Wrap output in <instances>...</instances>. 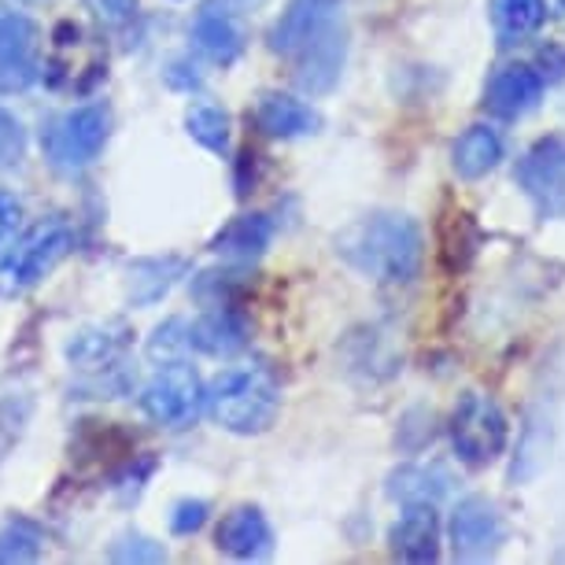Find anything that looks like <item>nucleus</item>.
Returning a JSON list of instances; mask_svg holds the SVG:
<instances>
[{"instance_id": "obj_1", "label": "nucleus", "mask_w": 565, "mask_h": 565, "mask_svg": "<svg viewBox=\"0 0 565 565\" xmlns=\"http://www.w3.org/2000/svg\"><path fill=\"white\" fill-rule=\"evenodd\" d=\"M337 255L351 270L377 285H411L422 270L425 241L418 222L407 215L377 211L366 215L337 237Z\"/></svg>"}, {"instance_id": "obj_2", "label": "nucleus", "mask_w": 565, "mask_h": 565, "mask_svg": "<svg viewBox=\"0 0 565 565\" xmlns=\"http://www.w3.org/2000/svg\"><path fill=\"white\" fill-rule=\"evenodd\" d=\"M204 407L218 429L233 436H259L270 429L281 411V392L270 373L259 366L226 370L204 392Z\"/></svg>"}, {"instance_id": "obj_3", "label": "nucleus", "mask_w": 565, "mask_h": 565, "mask_svg": "<svg viewBox=\"0 0 565 565\" xmlns=\"http://www.w3.org/2000/svg\"><path fill=\"white\" fill-rule=\"evenodd\" d=\"M67 248L71 226L63 218H41L15 244L8 241V248L0 252V296L12 300V296L30 292L63 259Z\"/></svg>"}, {"instance_id": "obj_4", "label": "nucleus", "mask_w": 565, "mask_h": 565, "mask_svg": "<svg viewBox=\"0 0 565 565\" xmlns=\"http://www.w3.org/2000/svg\"><path fill=\"white\" fill-rule=\"evenodd\" d=\"M111 111L108 104H78L52 119L45 130V152L60 170H82L108 148Z\"/></svg>"}, {"instance_id": "obj_5", "label": "nucleus", "mask_w": 565, "mask_h": 565, "mask_svg": "<svg viewBox=\"0 0 565 565\" xmlns=\"http://www.w3.org/2000/svg\"><path fill=\"white\" fill-rule=\"evenodd\" d=\"M507 440H510V425L495 399L477 396V392L458 399V407L451 414V444L462 462L469 466L495 462L507 451Z\"/></svg>"}, {"instance_id": "obj_6", "label": "nucleus", "mask_w": 565, "mask_h": 565, "mask_svg": "<svg viewBox=\"0 0 565 565\" xmlns=\"http://www.w3.org/2000/svg\"><path fill=\"white\" fill-rule=\"evenodd\" d=\"M204 381L193 366L167 362L152 381L141 388V411L163 429H185L204 411Z\"/></svg>"}, {"instance_id": "obj_7", "label": "nucleus", "mask_w": 565, "mask_h": 565, "mask_svg": "<svg viewBox=\"0 0 565 565\" xmlns=\"http://www.w3.org/2000/svg\"><path fill=\"white\" fill-rule=\"evenodd\" d=\"M518 185L543 218H565V137H543L521 156Z\"/></svg>"}, {"instance_id": "obj_8", "label": "nucleus", "mask_w": 565, "mask_h": 565, "mask_svg": "<svg viewBox=\"0 0 565 565\" xmlns=\"http://www.w3.org/2000/svg\"><path fill=\"white\" fill-rule=\"evenodd\" d=\"M41 71V30L30 15L0 4V93H23Z\"/></svg>"}, {"instance_id": "obj_9", "label": "nucleus", "mask_w": 565, "mask_h": 565, "mask_svg": "<svg viewBox=\"0 0 565 565\" xmlns=\"http://www.w3.org/2000/svg\"><path fill=\"white\" fill-rule=\"evenodd\" d=\"M451 551L458 562H481L488 554H495L503 547L507 540V521L499 514L495 503H488V499L473 495V499H462V503L455 507L451 514Z\"/></svg>"}, {"instance_id": "obj_10", "label": "nucleus", "mask_w": 565, "mask_h": 565, "mask_svg": "<svg viewBox=\"0 0 565 565\" xmlns=\"http://www.w3.org/2000/svg\"><path fill=\"white\" fill-rule=\"evenodd\" d=\"M296 82L307 93H329L344 74V60H348V30L344 23H329L322 34L311 38L307 45L296 52Z\"/></svg>"}, {"instance_id": "obj_11", "label": "nucleus", "mask_w": 565, "mask_h": 565, "mask_svg": "<svg viewBox=\"0 0 565 565\" xmlns=\"http://www.w3.org/2000/svg\"><path fill=\"white\" fill-rule=\"evenodd\" d=\"M244 41H248V34H244L233 0H204V4H200V12L193 19V45L204 52L211 63L230 67L244 52Z\"/></svg>"}, {"instance_id": "obj_12", "label": "nucleus", "mask_w": 565, "mask_h": 565, "mask_svg": "<svg viewBox=\"0 0 565 565\" xmlns=\"http://www.w3.org/2000/svg\"><path fill=\"white\" fill-rule=\"evenodd\" d=\"M547 78L540 74L536 63H507L488 78L484 108L499 119H521L540 104Z\"/></svg>"}, {"instance_id": "obj_13", "label": "nucleus", "mask_w": 565, "mask_h": 565, "mask_svg": "<svg viewBox=\"0 0 565 565\" xmlns=\"http://www.w3.org/2000/svg\"><path fill=\"white\" fill-rule=\"evenodd\" d=\"M340 19V0H289L281 19L270 26V52L277 56H296L307 41L318 38L329 23Z\"/></svg>"}, {"instance_id": "obj_14", "label": "nucleus", "mask_w": 565, "mask_h": 565, "mask_svg": "<svg viewBox=\"0 0 565 565\" xmlns=\"http://www.w3.org/2000/svg\"><path fill=\"white\" fill-rule=\"evenodd\" d=\"M392 558L411 565H429L440 558V521L433 503H411L388 532Z\"/></svg>"}, {"instance_id": "obj_15", "label": "nucleus", "mask_w": 565, "mask_h": 565, "mask_svg": "<svg viewBox=\"0 0 565 565\" xmlns=\"http://www.w3.org/2000/svg\"><path fill=\"white\" fill-rule=\"evenodd\" d=\"M215 543L222 554L237 562H255L266 558L274 551V529L259 507H233L230 514H222Z\"/></svg>"}, {"instance_id": "obj_16", "label": "nucleus", "mask_w": 565, "mask_h": 565, "mask_svg": "<svg viewBox=\"0 0 565 565\" xmlns=\"http://www.w3.org/2000/svg\"><path fill=\"white\" fill-rule=\"evenodd\" d=\"M126 348H130V326L111 318L100 326H85L67 340V359L85 373H97L108 366H119Z\"/></svg>"}, {"instance_id": "obj_17", "label": "nucleus", "mask_w": 565, "mask_h": 565, "mask_svg": "<svg viewBox=\"0 0 565 565\" xmlns=\"http://www.w3.org/2000/svg\"><path fill=\"white\" fill-rule=\"evenodd\" d=\"M255 126L266 137H277V141H296V137H311L318 134V111L311 104H303L292 93H263L255 100Z\"/></svg>"}, {"instance_id": "obj_18", "label": "nucleus", "mask_w": 565, "mask_h": 565, "mask_svg": "<svg viewBox=\"0 0 565 565\" xmlns=\"http://www.w3.org/2000/svg\"><path fill=\"white\" fill-rule=\"evenodd\" d=\"M185 344L193 351H204V355L230 359L248 344V322L233 307H211L193 326H185Z\"/></svg>"}, {"instance_id": "obj_19", "label": "nucleus", "mask_w": 565, "mask_h": 565, "mask_svg": "<svg viewBox=\"0 0 565 565\" xmlns=\"http://www.w3.org/2000/svg\"><path fill=\"white\" fill-rule=\"evenodd\" d=\"M270 241H274V218L263 215V211H252V215H241L230 226H222L215 233V241H211V252L222 255L226 263L252 266L270 248Z\"/></svg>"}, {"instance_id": "obj_20", "label": "nucleus", "mask_w": 565, "mask_h": 565, "mask_svg": "<svg viewBox=\"0 0 565 565\" xmlns=\"http://www.w3.org/2000/svg\"><path fill=\"white\" fill-rule=\"evenodd\" d=\"M499 159H503V137H499V130H492V126H469L451 148L455 174L466 181L492 174L499 167Z\"/></svg>"}, {"instance_id": "obj_21", "label": "nucleus", "mask_w": 565, "mask_h": 565, "mask_svg": "<svg viewBox=\"0 0 565 565\" xmlns=\"http://www.w3.org/2000/svg\"><path fill=\"white\" fill-rule=\"evenodd\" d=\"M185 274V259L167 255V259H137L126 270V292L134 303H156L174 289V281Z\"/></svg>"}, {"instance_id": "obj_22", "label": "nucleus", "mask_w": 565, "mask_h": 565, "mask_svg": "<svg viewBox=\"0 0 565 565\" xmlns=\"http://www.w3.org/2000/svg\"><path fill=\"white\" fill-rule=\"evenodd\" d=\"M543 19H547V0H495L492 4L499 45H521L543 26Z\"/></svg>"}, {"instance_id": "obj_23", "label": "nucleus", "mask_w": 565, "mask_h": 565, "mask_svg": "<svg viewBox=\"0 0 565 565\" xmlns=\"http://www.w3.org/2000/svg\"><path fill=\"white\" fill-rule=\"evenodd\" d=\"M447 473L436 466H403L399 473H392L388 495L403 499V503H433L447 492Z\"/></svg>"}, {"instance_id": "obj_24", "label": "nucleus", "mask_w": 565, "mask_h": 565, "mask_svg": "<svg viewBox=\"0 0 565 565\" xmlns=\"http://www.w3.org/2000/svg\"><path fill=\"white\" fill-rule=\"evenodd\" d=\"M45 551V532L38 521L12 518L8 525H0V565H23L41 558Z\"/></svg>"}, {"instance_id": "obj_25", "label": "nucleus", "mask_w": 565, "mask_h": 565, "mask_svg": "<svg viewBox=\"0 0 565 565\" xmlns=\"http://www.w3.org/2000/svg\"><path fill=\"white\" fill-rule=\"evenodd\" d=\"M185 130L196 145H204L207 152H226L230 148V115L215 108V104H193L185 111Z\"/></svg>"}, {"instance_id": "obj_26", "label": "nucleus", "mask_w": 565, "mask_h": 565, "mask_svg": "<svg viewBox=\"0 0 565 565\" xmlns=\"http://www.w3.org/2000/svg\"><path fill=\"white\" fill-rule=\"evenodd\" d=\"M108 558L122 562V565H141V562L152 565V562H167V547H163V543L141 536V532H126V536H119L111 543Z\"/></svg>"}, {"instance_id": "obj_27", "label": "nucleus", "mask_w": 565, "mask_h": 565, "mask_svg": "<svg viewBox=\"0 0 565 565\" xmlns=\"http://www.w3.org/2000/svg\"><path fill=\"white\" fill-rule=\"evenodd\" d=\"M26 156V126L8 108H0V174L23 163Z\"/></svg>"}, {"instance_id": "obj_28", "label": "nucleus", "mask_w": 565, "mask_h": 565, "mask_svg": "<svg viewBox=\"0 0 565 565\" xmlns=\"http://www.w3.org/2000/svg\"><path fill=\"white\" fill-rule=\"evenodd\" d=\"M85 8L93 12V19H97L100 26H108V30H122V26H130L134 19H137V0H85Z\"/></svg>"}, {"instance_id": "obj_29", "label": "nucleus", "mask_w": 565, "mask_h": 565, "mask_svg": "<svg viewBox=\"0 0 565 565\" xmlns=\"http://www.w3.org/2000/svg\"><path fill=\"white\" fill-rule=\"evenodd\" d=\"M207 514H211L207 499H181V503H174V510H170V532H174V536H193V532L204 529Z\"/></svg>"}, {"instance_id": "obj_30", "label": "nucleus", "mask_w": 565, "mask_h": 565, "mask_svg": "<svg viewBox=\"0 0 565 565\" xmlns=\"http://www.w3.org/2000/svg\"><path fill=\"white\" fill-rule=\"evenodd\" d=\"M185 322H167V326H159L156 329V337H152V344H148V351H152L156 359H170V355H178V351H185Z\"/></svg>"}, {"instance_id": "obj_31", "label": "nucleus", "mask_w": 565, "mask_h": 565, "mask_svg": "<svg viewBox=\"0 0 565 565\" xmlns=\"http://www.w3.org/2000/svg\"><path fill=\"white\" fill-rule=\"evenodd\" d=\"M19 226H23V200L0 189V252L8 248V241L15 237Z\"/></svg>"}, {"instance_id": "obj_32", "label": "nucleus", "mask_w": 565, "mask_h": 565, "mask_svg": "<svg viewBox=\"0 0 565 565\" xmlns=\"http://www.w3.org/2000/svg\"><path fill=\"white\" fill-rule=\"evenodd\" d=\"M237 8H252V4H263V0H233Z\"/></svg>"}, {"instance_id": "obj_33", "label": "nucleus", "mask_w": 565, "mask_h": 565, "mask_svg": "<svg viewBox=\"0 0 565 565\" xmlns=\"http://www.w3.org/2000/svg\"><path fill=\"white\" fill-rule=\"evenodd\" d=\"M23 4H52V0H23Z\"/></svg>"}, {"instance_id": "obj_34", "label": "nucleus", "mask_w": 565, "mask_h": 565, "mask_svg": "<svg viewBox=\"0 0 565 565\" xmlns=\"http://www.w3.org/2000/svg\"><path fill=\"white\" fill-rule=\"evenodd\" d=\"M562 15H565V0H562Z\"/></svg>"}]
</instances>
